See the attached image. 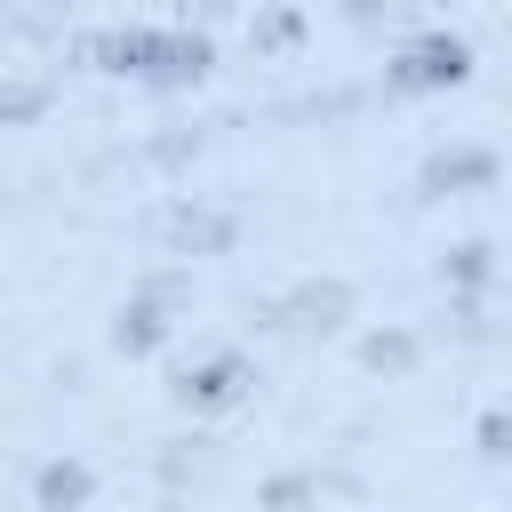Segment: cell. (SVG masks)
I'll use <instances>...</instances> for the list:
<instances>
[{
  "label": "cell",
  "mask_w": 512,
  "mask_h": 512,
  "mask_svg": "<svg viewBox=\"0 0 512 512\" xmlns=\"http://www.w3.org/2000/svg\"><path fill=\"white\" fill-rule=\"evenodd\" d=\"M464 72H472V48H464V40H448V32H432V40H408V48L392 56V88H400V96L456 88Z\"/></svg>",
  "instance_id": "7a4b0ae2"
},
{
  "label": "cell",
  "mask_w": 512,
  "mask_h": 512,
  "mask_svg": "<svg viewBox=\"0 0 512 512\" xmlns=\"http://www.w3.org/2000/svg\"><path fill=\"white\" fill-rule=\"evenodd\" d=\"M480 448H488V456H512V416H488V424H480Z\"/></svg>",
  "instance_id": "52a82bcc"
},
{
  "label": "cell",
  "mask_w": 512,
  "mask_h": 512,
  "mask_svg": "<svg viewBox=\"0 0 512 512\" xmlns=\"http://www.w3.org/2000/svg\"><path fill=\"white\" fill-rule=\"evenodd\" d=\"M88 488H96V472L88 464H40V480H32V496H40V512H80L88 504Z\"/></svg>",
  "instance_id": "277c9868"
},
{
  "label": "cell",
  "mask_w": 512,
  "mask_h": 512,
  "mask_svg": "<svg viewBox=\"0 0 512 512\" xmlns=\"http://www.w3.org/2000/svg\"><path fill=\"white\" fill-rule=\"evenodd\" d=\"M240 376H248L240 352H216V360H200V368L184 376V400H192V408H224V400H240Z\"/></svg>",
  "instance_id": "3957f363"
},
{
  "label": "cell",
  "mask_w": 512,
  "mask_h": 512,
  "mask_svg": "<svg viewBox=\"0 0 512 512\" xmlns=\"http://www.w3.org/2000/svg\"><path fill=\"white\" fill-rule=\"evenodd\" d=\"M496 176V152H432L424 160V192H456V184H488Z\"/></svg>",
  "instance_id": "5b68a950"
},
{
  "label": "cell",
  "mask_w": 512,
  "mask_h": 512,
  "mask_svg": "<svg viewBox=\"0 0 512 512\" xmlns=\"http://www.w3.org/2000/svg\"><path fill=\"white\" fill-rule=\"evenodd\" d=\"M160 328H168V320H160V312H152V304H128V312H120V328H112V336H120V352H152V344H160Z\"/></svg>",
  "instance_id": "8992f818"
},
{
  "label": "cell",
  "mask_w": 512,
  "mask_h": 512,
  "mask_svg": "<svg viewBox=\"0 0 512 512\" xmlns=\"http://www.w3.org/2000/svg\"><path fill=\"white\" fill-rule=\"evenodd\" d=\"M88 56H96L104 72H120V80H152V88H184V80L208 72V40H200V32H152V24H136V32H104Z\"/></svg>",
  "instance_id": "6da1fadb"
}]
</instances>
